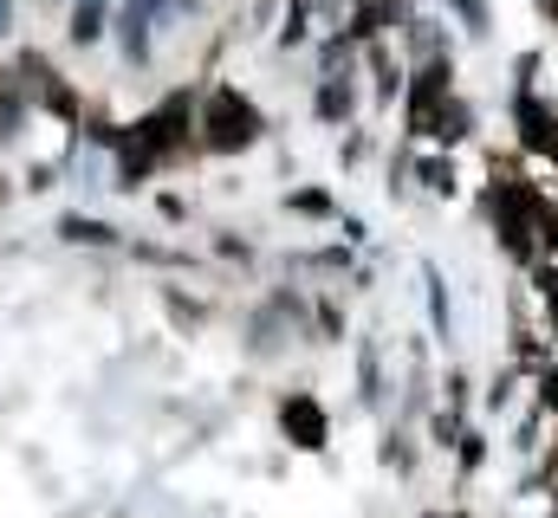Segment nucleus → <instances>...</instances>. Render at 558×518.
I'll list each match as a JSON object with an SVG mask.
<instances>
[{"instance_id": "f257e3e1", "label": "nucleus", "mask_w": 558, "mask_h": 518, "mask_svg": "<svg viewBox=\"0 0 558 518\" xmlns=\"http://www.w3.org/2000/svg\"><path fill=\"white\" fill-rule=\"evenodd\" d=\"M254 130H260L254 104H241L234 91H221V98L208 104V143H215V149H241V143H254Z\"/></svg>"}, {"instance_id": "f03ea898", "label": "nucleus", "mask_w": 558, "mask_h": 518, "mask_svg": "<svg viewBox=\"0 0 558 518\" xmlns=\"http://www.w3.org/2000/svg\"><path fill=\"white\" fill-rule=\"evenodd\" d=\"M118 33H124V59H131V65H143V59H149V13H143V0H124Z\"/></svg>"}, {"instance_id": "7ed1b4c3", "label": "nucleus", "mask_w": 558, "mask_h": 518, "mask_svg": "<svg viewBox=\"0 0 558 518\" xmlns=\"http://www.w3.org/2000/svg\"><path fill=\"white\" fill-rule=\"evenodd\" d=\"M105 26H111V7H105V0H78V7H72V39H78V46L105 39Z\"/></svg>"}, {"instance_id": "20e7f679", "label": "nucleus", "mask_w": 558, "mask_h": 518, "mask_svg": "<svg viewBox=\"0 0 558 518\" xmlns=\"http://www.w3.org/2000/svg\"><path fill=\"white\" fill-rule=\"evenodd\" d=\"M286 428H292V434H305V447H318V441H325V415H318L312 402H286Z\"/></svg>"}, {"instance_id": "39448f33", "label": "nucleus", "mask_w": 558, "mask_h": 518, "mask_svg": "<svg viewBox=\"0 0 558 518\" xmlns=\"http://www.w3.org/2000/svg\"><path fill=\"white\" fill-rule=\"evenodd\" d=\"M318 111H325V118H344V111H351V91H344V78H331V85L318 91Z\"/></svg>"}, {"instance_id": "423d86ee", "label": "nucleus", "mask_w": 558, "mask_h": 518, "mask_svg": "<svg viewBox=\"0 0 558 518\" xmlns=\"http://www.w3.org/2000/svg\"><path fill=\"white\" fill-rule=\"evenodd\" d=\"M65 234H72V240H85V247H105V240H111V227H98V221H78V214L65 221Z\"/></svg>"}, {"instance_id": "0eeeda50", "label": "nucleus", "mask_w": 558, "mask_h": 518, "mask_svg": "<svg viewBox=\"0 0 558 518\" xmlns=\"http://www.w3.org/2000/svg\"><path fill=\"white\" fill-rule=\"evenodd\" d=\"M143 13L149 20H182V13H195V0H143Z\"/></svg>"}, {"instance_id": "6e6552de", "label": "nucleus", "mask_w": 558, "mask_h": 518, "mask_svg": "<svg viewBox=\"0 0 558 518\" xmlns=\"http://www.w3.org/2000/svg\"><path fill=\"white\" fill-rule=\"evenodd\" d=\"M454 7H461V20H468V26H474V33H481V26H487V0H454Z\"/></svg>"}, {"instance_id": "1a4fd4ad", "label": "nucleus", "mask_w": 558, "mask_h": 518, "mask_svg": "<svg viewBox=\"0 0 558 518\" xmlns=\"http://www.w3.org/2000/svg\"><path fill=\"white\" fill-rule=\"evenodd\" d=\"M7 26H13V0H0V39H7Z\"/></svg>"}]
</instances>
